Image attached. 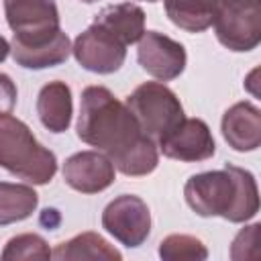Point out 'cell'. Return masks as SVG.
Wrapping results in <instances>:
<instances>
[{
	"label": "cell",
	"instance_id": "6da1fadb",
	"mask_svg": "<svg viewBox=\"0 0 261 261\" xmlns=\"http://www.w3.org/2000/svg\"><path fill=\"white\" fill-rule=\"evenodd\" d=\"M77 137L104 151L124 175H147L159 163L157 145L141 130L128 106L104 86H88L82 92Z\"/></svg>",
	"mask_w": 261,
	"mask_h": 261
},
{
	"label": "cell",
	"instance_id": "7a4b0ae2",
	"mask_svg": "<svg viewBox=\"0 0 261 261\" xmlns=\"http://www.w3.org/2000/svg\"><path fill=\"white\" fill-rule=\"evenodd\" d=\"M184 196L198 216H222L245 222L259 212V190L253 173L237 165L196 173L186 181Z\"/></svg>",
	"mask_w": 261,
	"mask_h": 261
},
{
	"label": "cell",
	"instance_id": "3957f363",
	"mask_svg": "<svg viewBox=\"0 0 261 261\" xmlns=\"http://www.w3.org/2000/svg\"><path fill=\"white\" fill-rule=\"evenodd\" d=\"M0 167L29 184L45 186L57 171V159L22 120L4 114L0 116Z\"/></svg>",
	"mask_w": 261,
	"mask_h": 261
},
{
	"label": "cell",
	"instance_id": "277c9868",
	"mask_svg": "<svg viewBox=\"0 0 261 261\" xmlns=\"http://www.w3.org/2000/svg\"><path fill=\"white\" fill-rule=\"evenodd\" d=\"M126 106L155 145L169 137L186 118L179 98L159 82L141 84L126 98Z\"/></svg>",
	"mask_w": 261,
	"mask_h": 261
},
{
	"label": "cell",
	"instance_id": "5b68a950",
	"mask_svg": "<svg viewBox=\"0 0 261 261\" xmlns=\"http://www.w3.org/2000/svg\"><path fill=\"white\" fill-rule=\"evenodd\" d=\"M214 31L230 51H251L261 41V0H214Z\"/></svg>",
	"mask_w": 261,
	"mask_h": 261
},
{
	"label": "cell",
	"instance_id": "8992f818",
	"mask_svg": "<svg viewBox=\"0 0 261 261\" xmlns=\"http://www.w3.org/2000/svg\"><path fill=\"white\" fill-rule=\"evenodd\" d=\"M4 12L14 31L12 45H45L61 33L55 0H4Z\"/></svg>",
	"mask_w": 261,
	"mask_h": 261
},
{
	"label": "cell",
	"instance_id": "52a82bcc",
	"mask_svg": "<svg viewBox=\"0 0 261 261\" xmlns=\"http://www.w3.org/2000/svg\"><path fill=\"white\" fill-rule=\"evenodd\" d=\"M102 226L124 247H139L151 232V212L139 196L122 194L104 208Z\"/></svg>",
	"mask_w": 261,
	"mask_h": 261
},
{
	"label": "cell",
	"instance_id": "ba28073f",
	"mask_svg": "<svg viewBox=\"0 0 261 261\" xmlns=\"http://www.w3.org/2000/svg\"><path fill=\"white\" fill-rule=\"evenodd\" d=\"M71 51L77 63L94 73L118 71L126 57V45L96 22L77 35Z\"/></svg>",
	"mask_w": 261,
	"mask_h": 261
},
{
	"label": "cell",
	"instance_id": "9c48e42d",
	"mask_svg": "<svg viewBox=\"0 0 261 261\" xmlns=\"http://www.w3.org/2000/svg\"><path fill=\"white\" fill-rule=\"evenodd\" d=\"M137 59L149 75L161 82H169V80H175L184 71L188 57H186V49L181 43L173 41L171 37L163 33L147 31L139 39Z\"/></svg>",
	"mask_w": 261,
	"mask_h": 261
},
{
	"label": "cell",
	"instance_id": "30bf717a",
	"mask_svg": "<svg viewBox=\"0 0 261 261\" xmlns=\"http://www.w3.org/2000/svg\"><path fill=\"white\" fill-rule=\"evenodd\" d=\"M157 147L165 157L177 161H204L216 151L212 133L200 118H184V122Z\"/></svg>",
	"mask_w": 261,
	"mask_h": 261
},
{
	"label": "cell",
	"instance_id": "8fae6325",
	"mask_svg": "<svg viewBox=\"0 0 261 261\" xmlns=\"http://www.w3.org/2000/svg\"><path fill=\"white\" fill-rule=\"evenodd\" d=\"M63 179L82 194H98L114 181L112 161L98 151H80L63 165Z\"/></svg>",
	"mask_w": 261,
	"mask_h": 261
},
{
	"label": "cell",
	"instance_id": "7c38bea8",
	"mask_svg": "<svg viewBox=\"0 0 261 261\" xmlns=\"http://www.w3.org/2000/svg\"><path fill=\"white\" fill-rule=\"evenodd\" d=\"M222 137L234 151H255L261 145V112L251 102H237L222 116Z\"/></svg>",
	"mask_w": 261,
	"mask_h": 261
},
{
	"label": "cell",
	"instance_id": "4fadbf2b",
	"mask_svg": "<svg viewBox=\"0 0 261 261\" xmlns=\"http://www.w3.org/2000/svg\"><path fill=\"white\" fill-rule=\"evenodd\" d=\"M71 90L65 82H49L41 88L37 98V114L43 126L51 133L67 130L71 122Z\"/></svg>",
	"mask_w": 261,
	"mask_h": 261
},
{
	"label": "cell",
	"instance_id": "5bb4252c",
	"mask_svg": "<svg viewBox=\"0 0 261 261\" xmlns=\"http://www.w3.org/2000/svg\"><path fill=\"white\" fill-rule=\"evenodd\" d=\"M94 22L110 31L124 45L137 43L145 33V12L133 2H120L102 8Z\"/></svg>",
	"mask_w": 261,
	"mask_h": 261
},
{
	"label": "cell",
	"instance_id": "9a60e30c",
	"mask_svg": "<svg viewBox=\"0 0 261 261\" xmlns=\"http://www.w3.org/2000/svg\"><path fill=\"white\" fill-rule=\"evenodd\" d=\"M51 257L59 259V261H84V259H92V261H120V253L108 243L104 241L100 234L96 232H82L65 243H59L55 247V251L51 253Z\"/></svg>",
	"mask_w": 261,
	"mask_h": 261
},
{
	"label": "cell",
	"instance_id": "2e32d148",
	"mask_svg": "<svg viewBox=\"0 0 261 261\" xmlns=\"http://www.w3.org/2000/svg\"><path fill=\"white\" fill-rule=\"evenodd\" d=\"M10 51L18 65H22L27 69H45V67L63 63L71 53V45H69L67 35L61 31L53 41H49L45 45H35V47L10 45Z\"/></svg>",
	"mask_w": 261,
	"mask_h": 261
},
{
	"label": "cell",
	"instance_id": "e0dca14e",
	"mask_svg": "<svg viewBox=\"0 0 261 261\" xmlns=\"http://www.w3.org/2000/svg\"><path fill=\"white\" fill-rule=\"evenodd\" d=\"M163 4L169 20L188 33H202L212 27L214 0H163Z\"/></svg>",
	"mask_w": 261,
	"mask_h": 261
},
{
	"label": "cell",
	"instance_id": "ac0fdd59",
	"mask_svg": "<svg viewBox=\"0 0 261 261\" xmlns=\"http://www.w3.org/2000/svg\"><path fill=\"white\" fill-rule=\"evenodd\" d=\"M39 204V196L31 186L0 181V226L29 218Z\"/></svg>",
	"mask_w": 261,
	"mask_h": 261
},
{
	"label": "cell",
	"instance_id": "d6986e66",
	"mask_svg": "<svg viewBox=\"0 0 261 261\" xmlns=\"http://www.w3.org/2000/svg\"><path fill=\"white\" fill-rule=\"evenodd\" d=\"M159 257L163 261H204L208 251L192 234H169L159 243Z\"/></svg>",
	"mask_w": 261,
	"mask_h": 261
},
{
	"label": "cell",
	"instance_id": "ffe728a7",
	"mask_svg": "<svg viewBox=\"0 0 261 261\" xmlns=\"http://www.w3.org/2000/svg\"><path fill=\"white\" fill-rule=\"evenodd\" d=\"M49 257H51V251H49L47 241L39 234H33V232L12 237L6 243L4 251L0 253L2 261H29V259L45 261Z\"/></svg>",
	"mask_w": 261,
	"mask_h": 261
},
{
	"label": "cell",
	"instance_id": "44dd1931",
	"mask_svg": "<svg viewBox=\"0 0 261 261\" xmlns=\"http://www.w3.org/2000/svg\"><path fill=\"white\" fill-rule=\"evenodd\" d=\"M259 224H251L243 228L230 247V257L241 261V259H257L259 257Z\"/></svg>",
	"mask_w": 261,
	"mask_h": 261
},
{
	"label": "cell",
	"instance_id": "7402d4cb",
	"mask_svg": "<svg viewBox=\"0 0 261 261\" xmlns=\"http://www.w3.org/2000/svg\"><path fill=\"white\" fill-rule=\"evenodd\" d=\"M14 104H16V86L6 73H0V116L10 114Z\"/></svg>",
	"mask_w": 261,
	"mask_h": 261
},
{
	"label": "cell",
	"instance_id": "603a6c76",
	"mask_svg": "<svg viewBox=\"0 0 261 261\" xmlns=\"http://www.w3.org/2000/svg\"><path fill=\"white\" fill-rule=\"evenodd\" d=\"M8 53H10V45H8V41L0 35V61H4V59L8 57Z\"/></svg>",
	"mask_w": 261,
	"mask_h": 261
},
{
	"label": "cell",
	"instance_id": "cb8c5ba5",
	"mask_svg": "<svg viewBox=\"0 0 261 261\" xmlns=\"http://www.w3.org/2000/svg\"><path fill=\"white\" fill-rule=\"evenodd\" d=\"M82 2H96V0H82Z\"/></svg>",
	"mask_w": 261,
	"mask_h": 261
},
{
	"label": "cell",
	"instance_id": "d4e9b609",
	"mask_svg": "<svg viewBox=\"0 0 261 261\" xmlns=\"http://www.w3.org/2000/svg\"><path fill=\"white\" fill-rule=\"evenodd\" d=\"M145 2H157V0H145Z\"/></svg>",
	"mask_w": 261,
	"mask_h": 261
}]
</instances>
